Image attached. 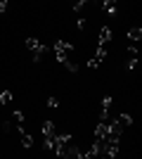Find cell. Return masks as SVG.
Wrapping results in <instances>:
<instances>
[{"label":"cell","mask_w":142,"mask_h":159,"mask_svg":"<svg viewBox=\"0 0 142 159\" xmlns=\"http://www.w3.org/2000/svg\"><path fill=\"white\" fill-rule=\"evenodd\" d=\"M128 38H130V43H140V38H142V29L140 26H133L128 31Z\"/></svg>","instance_id":"cell-7"},{"label":"cell","mask_w":142,"mask_h":159,"mask_svg":"<svg viewBox=\"0 0 142 159\" xmlns=\"http://www.w3.org/2000/svg\"><path fill=\"white\" fill-rule=\"evenodd\" d=\"M12 116H14V121H17V124H24V114H21L19 109H17V112H12Z\"/></svg>","instance_id":"cell-11"},{"label":"cell","mask_w":142,"mask_h":159,"mask_svg":"<svg viewBox=\"0 0 142 159\" xmlns=\"http://www.w3.org/2000/svg\"><path fill=\"white\" fill-rule=\"evenodd\" d=\"M137 57H140V52H137V45L133 43V45L128 48V52H126V69H128V71H133L137 66Z\"/></svg>","instance_id":"cell-3"},{"label":"cell","mask_w":142,"mask_h":159,"mask_svg":"<svg viewBox=\"0 0 142 159\" xmlns=\"http://www.w3.org/2000/svg\"><path fill=\"white\" fill-rule=\"evenodd\" d=\"M100 43H104V45H109V43H111V29H109V26H102V31H100Z\"/></svg>","instance_id":"cell-6"},{"label":"cell","mask_w":142,"mask_h":159,"mask_svg":"<svg viewBox=\"0 0 142 159\" xmlns=\"http://www.w3.org/2000/svg\"><path fill=\"white\" fill-rule=\"evenodd\" d=\"M24 45L31 50V60H33V62H41L43 55H45V50H47L41 40H36V38H26V40H24Z\"/></svg>","instance_id":"cell-2"},{"label":"cell","mask_w":142,"mask_h":159,"mask_svg":"<svg viewBox=\"0 0 142 159\" xmlns=\"http://www.w3.org/2000/svg\"><path fill=\"white\" fill-rule=\"evenodd\" d=\"M102 10L107 14H116L118 12V0H102Z\"/></svg>","instance_id":"cell-5"},{"label":"cell","mask_w":142,"mask_h":159,"mask_svg":"<svg viewBox=\"0 0 142 159\" xmlns=\"http://www.w3.org/2000/svg\"><path fill=\"white\" fill-rule=\"evenodd\" d=\"M76 29H78V31H83V29H85V19H78V21H76Z\"/></svg>","instance_id":"cell-12"},{"label":"cell","mask_w":142,"mask_h":159,"mask_svg":"<svg viewBox=\"0 0 142 159\" xmlns=\"http://www.w3.org/2000/svg\"><path fill=\"white\" fill-rule=\"evenodd\" d=\"M52 50H54V60L59 62V64H67L71 57H76V50L69 40H54Z\"/></svg>","instance_id":"cell-1"},{"label":"cell","mask_w":142,"mask_h":159,"mask_svg":"<svg viewBox=\"0 0 142 159\" xmlns=\"http://www.w3.org/2000/svg\"><path fill=\"white\" fill-rule=\"evenodd\" d=\"M111 121H116V124H118V126H121L123 131H126V128H128L130 124H133V116H130V114H116V116H114Z\"/></svg>","instance_id":"cell-4"},{"label":"cell","mask_w":142,"mask_h":159,"mask_svg":"<svg viewBox=\"0 0 142 159\" xmlns=\"http://www.w3.org/2000/svg\"><path fill=\"white\" fill-rule=\"evenodd\" d=\"M47 107H50V109H57V107H59V100H57V98H50V100H47Z\"/></svg>","instance_id":"cell-10"},{"label":"cell","mask_w":142,"mask_h":159,"mask_svg":"<svg viewBox=\"0 0 142 159\" xmlns=\"http://www.w3.org/2000/svg\"><path fill=\"white\" fill-rule=\"evenodd\" d=\"M21 145H24V147H33V138H31V133L21 131Z\"/></svg>","instance_id":"cell-8"},{"label":"cell","mask_w":142,"mask_h":159,"mask_svg":"<svg viewBox=\"0 0 142 159\" xmlns=\"http://www.w3.org/2000/svg\"><path fill=\"white\" fill-rule=\"evenodd\" d=\"M7 5H10V0H0V12H5Z\"/></svg>","instance_id":"cell-13"},{"label":"cell","mask_w":142,"mask_h":159,"mask_svg":"<svg viewBox=\"0 0 142 159\" xmlns=\"http://www.w3.org/2000/svg\"><path fill=\"white\" fill-rule=\"evenodd\" d=\"M10 102H12V93H10V90L0 93V105H10Z\"/></svg>","instance_id":"cell-9"}]
</instances>
